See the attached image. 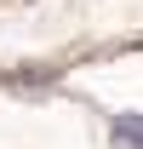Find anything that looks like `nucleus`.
Here are the masks:
<instances>
[{"instance_id":"1","label":"nucleus","mask_w":143,"mask_h":149,"mask_svg":"<svg viewBox=\"0 0 143 149\" xmlns=\"http://www.w3.org/2000/svg\"><path fill=\"white\" fill-rule=\"evenodd\" d=\"M115 149H143V115H115Z\"/></svg>"}]
</instances>
